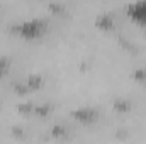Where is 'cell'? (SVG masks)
Wrapping results in <instances>:
<instances>
[{
	"label": "cell",
	"mask_w": 146,
	"mask_h": 144,
	"mask_svg": "<svg viewBox=\"0 0 146 144\" xmlns=\"http://www.w3.org/2000/svg\"><path fill=\"white\" fill-rule=\"evenodd\" d=\"M15 34L22 39H37L44 32V24L41 20H27L21 26H15Z\"/></svg>",
	"instance_id": "obj_1"
},
{
	"label": "cell",
	"mask_w": 146,
	"mask_h": 144,
	"mask_svg": "<svg viewBox=\"0 0 146 144\" xmlns=\"http://www.w3.org/2000/svg\"><path fill=\"white\" fill-rule=\"evenodd\" d=\"M127 19L139 26V27H146V0H134L127 5L126 9Z\"/></svg>",
	"instance_id": "obj_2"
},
{
	"label": "cell",
	"mask_w": 146,
	"mask_h": 144,
	"mask_svg": "<svg viewBox=\"0 0 146 144\" xmlns=\"http://www.w3.org/2000/svg\"><path fill=\"white\" fill-rule=\"evenodd\" d=\"M9 66H10V59L9 58H0V76L3 73H7Z\"/></svg>",
	"instance_id": "obj_3"
}]
</instances>
